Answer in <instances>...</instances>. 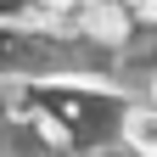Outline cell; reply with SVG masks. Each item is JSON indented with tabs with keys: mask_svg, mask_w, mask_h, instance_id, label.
<instances>
[{
	"mask_svg": "<svg viewBox=\"0 0 157 157\" xmlns=\"http://www.w3.org/2000/svg\"><path fill=\"white\" fill-rule=\"evenodd\" d=\"M151 95H157V78H151Z\"/></svg>",
	"mask_w": 157,
	"mask_h": 157,
	"instance_id": "obj_3",
	"label": "cell"
},
{
	"mask_svg": "<svg viewBox=\"0 0 157 157\" xmlns=\"http://www.w3.org/2000/svg\"><path fill=\"white\" fill-rule=\"evenodd\" d=\"M84 28L90 34H124V17H118V6L95 0V6H84Z\"/></svg>",
	"mask_w": 157,
	"mask_h": 157,
	"instance_id": "obj_2",
	"label": "cell"
},
{
	"mask_svg": "<svg viewBox=\"0 0 157 157\" xmlns=\"http://www.w3.org/2000/svg\"><path fill=\"white\" fill-rule=\"evenodd\" d=\"M124 135H129V146H135V151L157 157V107H135V112L124 118Z\"/></svg>",
	"mask_w": 157,
	"mask_h": 157,
	"instance_id": "obj_1",
	"label": "cell"
}]
</instances>
